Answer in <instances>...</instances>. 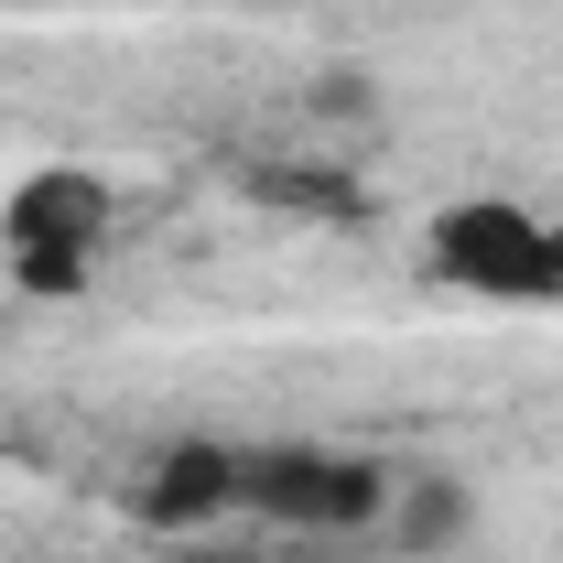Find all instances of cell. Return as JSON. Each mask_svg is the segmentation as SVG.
Segmentation results:
<instances>
[{"label": "cell", "instance_id": "1", "mask_svg": "<svg viewBox=\"0 0 563 563\" xmlns=\"http://www.w3.org/2000/svg\"><path fill=\"white\" fill-rule=\"evenodd\" d=\"M422 272L477 303H563V217L520 196H455L422 228Z\"/></svg>", "mask_w": 563, "mask_h": 563}, {"label": "cell", "instance_id": "2", "mask_svg": "<svg viewBox=\"0 0 563 563\" xmlns=\"http://www.w3.org/2000/svg\"><path fill=\"white\" fill-rule=\"evenodd\" d=\"M401 466L347 444H250L239 455V520L261 531H379Z\"/></svg>", "mask_w": 563, "mask_h": 563}, {"label": "cell", "instance_id": "3", "mask_svg": "<svg viewBox=\"0 0 563 563\" xmlns=\"http://www.w3.org/2000/svg\"><path fill=\"white\" fill-rule=\"evenodd\" d=\"M239 455L250 444H217V433L163 444L131 488V520L141 531H217V520H239Z\"/></svg>", "mask_w": 563, "mask_h": 563}, {"label": "cell", "instance_id": "4", "mask_svg": "<svg viewBox=\"0 0 563 563\" xmlns=\"http://www.w3.org/2000/svg\"><path fill=\"white\" fill-rule=\"evenodd\" d=\"M109 239V185L87 163H33L0 196V250H98Z\"/></svg>", "mask_w": 563, "mask_h": 563}, {"label": "cell", "instance_id": "5", "mask_svg": "<svg viewBox=\"0 0 563 563\" xmlns=\"http://www.w3.org/2000/svg\"><path fill=\"white\" fill-rule=\"evenodd\" d=\"M466 531H477V488H466V477H444V466L401 477V488H390V520H379V542H390V553H455Z\"/></svg>", "mask_w": 563, "mask_h": 563}, {"label": "cell", "instance_id": "6", "mask_svg": "<svg viewBox=\"0 0 563 563\" xmlns=\"http://www.w3.org/2000/svg\"><path fill=\"white\" fill-rule=\"evenodd\" d=\"M250 196L282 207V217H325V228H357V217H368L357 174H336V163H261V174H250Z\"/></svg>", "mask_w": 563, "mask_h": 563}, {"label": "cell", "instance_id": "7", "mask_svg": "<svg viewBox=\"0 0 563 563\" xmlns=\"http://www.w3.org/2000/svg\"><path fill=\"white\" fill-rule=\"evenodd\" d=\"M379 66H314L303 76V120H325V131H368L379 120Z\"/></svg>", "mask_w": 563, "mask_h": 563}, {"label": "cell", "instance_id": "8", "mask_svg": "<svg viewBox=\"0 0 563 563\" xmlns=\"http://www.w3.org/2000/svg\"><path fill=\"white\" fill-rule=\"evenodd\" d=\"M11 282L33 303H76L87 292V250H11Z\"/></svg>", "mask_w": 563, "mask_h": 563}]
</instances>
